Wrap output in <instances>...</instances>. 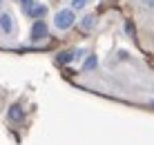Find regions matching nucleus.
Listing matches in <instances>:
<instances>
[{
  "label": "nucleus",
  "instance_id": "obj_1",
  "mask_svg": "<svg viewBox=\"0 0 154 145\" xmlns=\"http://www.w3.org/2000/svg\"><path fill=\"white\" fill-rule=\"evenodd\" d=\"M76 25V14L74 9H60L56 16H54V27L58 31H67Z\"/></svg>",
  "mask_w": 154,
  "mask_h": 145
},
{
  "label": "nucleus",
  "instance_id": "obj_2",
  "mask_svg": "<svg viewBox=\"0 0 154 145\" xmlns=\"http://www.w3.org/2000/svg\"><path fill=\"white\" fill-rule=\"evenodd\" d=\"M49 36V29H47V25L42 23V20H36L34 25H31V31H29V40L31 42H42Z\"/></svg>",
  "mask_w": 154,
  "mask_h": 145
},
{
  "label": "nucleus",
  "instance_id": "obj_3",
  "mask_svg": "<svg viewBox=\"0 0 154 145\" xmlns=\"http://www.w3.org/2000/svg\"><path fill=\"white\" fill-rule=\"evenodd\" d=\"M0 31L5 36H14L16 34V23L11 18V14H0Z\"/></svg>",
  "mask_w": 154,
  "mask_h": 145
},
{
  "label": "nucleus",
  "instance_id": "obj_4",
  "mask_svg": "<svg viewBox=\"0 0 154 145\" xmlns=\"http://www.w3.org/2000/svg\"><path fill=\"white\" fill-rule=\"evenodd\" d=\"M7 121L9 123H23L25 121V112H23V105L20 103H14L7 110Z\"/></svg>",
  "mask_w": 154,
  "mask_h": 145
},
{
  "label": "nucleus",
  "instance_id": "obj_5",
  "mask_svg": "<svg viewBox=\"0 0 154 145\" xmlns=\"http://www.w3.org/2000/svg\"><path fill=\"white\" fill-rule=\"evenodd\" d=\"M45 14H47V7H45V5H36V2H34V5L27 9V16H29V18H36V20H40Z\"/></svg>",
  "mask_w": 154,
  "mask_h": 145
},
{
  "label": "nucleus",
  "instance_id": "obj_6",
  "mask_svg": "<svg viewBox=\"0 0 154 145\" xmlns=\"http://www.w3.org/2000/svg\"><path fill=\"white\" fill-rule=\"evenodd\" d=\"M98 65V58H96V54H89L87 58L83 60V72H94Z\"/></svg>",
  "mask_w": 154,
  "mask_h": 145
},
{
  "label": "nucleus",
  "instance_id": "obj_7",
  "mask_svg": "<svg viewBox=\"0 0 154 145\" xmlns=\"http://www.w3.org/2000/svg\"><path fill=\"white\" fill-rule=\"evenodd\" d=\"M81 27H83V31H92L94 27H96V16H83L81 18Z\"/></svg>",
  "mask_w": 154,
  "mask_h": 145
},
{
  "label": "nucleus",
  "instance_id": "obj_8",
  "mask_svg": "<svg viewBox=\"0 0 154 145\" xmlns=\"http://www.w3.org/2000/svg\"><path fill=\"white\" fill-rule=\"evenodd\" d=\"M58 63H60V65H69V63H74V51H60V54H58Z\"/></svg>",
  "mask_w": 154,
  "mask_h": 145
},
{
  "label": "nucleus",
  "instance_id": "obj_9",
  "mask_svg": "<svg viewBox=\"0 0 154 145\" xmlns=\"http://www.w3.org/2000/svg\"><path fill=\"white\" fill-rule=\"evenodd\" d=\"M85 5H89V0H72V9H83Z\"/></svg>",
  "mask_w": 154,
  "mask_h": 145
},
{
  "label": "nucleus",
  "instance_id": "obj_10",
  "mask_svg": "<svg viewBox=\"0 0 154 145\" xmlns=\"http://www.w3.org/2000/svg\"><path fill=\"white\" fill-rule=\"evenodd\" d=\"M20 5H23V9L27 11V9L31 7V5H34V0H20Z\"/></svg>",
  "mask_w": 154,
  "mask_h": 145
},
{
  "label": "nucleus",
  "instance_id": "obj_11",
  "mask_svg": "<svg viewBox=\"0 0 154 145\" xmlns=\"http://www.w3.org/2000/svg\"><path fill=\"white\" fill-rule=\"evenodd\" d=\"M139 2L143 5V7H150V9H154V0H139Z\"/></svg>",
  "mask_w": 154,
  "mask_h": 145
},
{
  "label": "nucleus",
  "instance_id": "obj_12",
  "mask_svg": "<svg viewBox=\"0 0 154 145\" xmlns=\"http://www.w3.org/2000/svg\"><path fill=\"white\" fill-rule=\"evenodd\" d=\"M127 58H130V56H127V51H119V60H127Z\"/></svg>",
  "mask_w": 154,
  "mask_h": 145
},
{
  "label": "nucleus",
  "instance_id": "obj_13",
  "mask_svg": "<svg viewBox=\"0 0 154 145\" xmlns=\"http://www.w3.org/2000/svg\"><path fill=\"white\" fill-rule=\"evenodd\" d=\"M0 7H2V0H0Z\"/></svg>",
  "mask_w": 154,
  "mask_h": 145
},
{
  "label": "nucleus",
  "instance_id": "obj_14",
  "mask_svg": "<svg viewBox=\"0 0 154 145\" xmlns=\"http://www.w3.org/2000/svg\"><path fill=\"white\" fill-rule=\"evenodd\" d=\"M152 107H154V100H152Z\"/></svg>",
  "mask_w": 154,
  "mask_h": 145
}]
</instances>
